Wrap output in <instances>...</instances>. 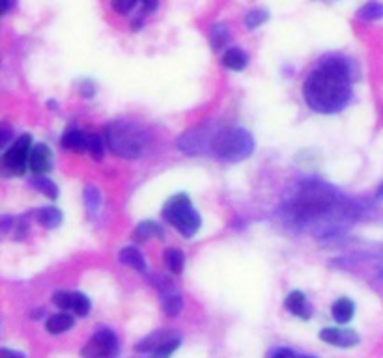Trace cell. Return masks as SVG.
<instances>
[{
    "instance_id": "37",
    "label": "cell",
    "mask_w": 383,
    "mask_h": 358,
    "mask_svg": "<svg viewBox=\"0 0 383 358\" xmlns=\"http://www.w3.org/2000/svg\"><path fill=\"white\" fill-rule=\"evenodd\" d=\"M380 278H382V282H383V268H382V273H380Z\"/></svg>"
},
{
    "instance_id": "7",
    "label": "cell",
    "mask_w": 383,
    "mask_h": 358,
    "mask_svg": "<svg viewBox=\"0 0 383 358\" xmlns=\"http://www.w3.org/2000/svg\"><path fill=\"white\" fill-rule=\"evenodd\" d=\"M30 151H32V136L30 134H23L17 140L13 142L12 147L4 151V165L8 170H12L17 176H23L28 168V159H30Z\"/></svg>"
},
{
    "instance_id": "1",
    "label": "cell",
    "mask_w": 383,
    "mask_h": 358,
    "mask_svg": "<svg viewBox=\"0 0 383 358\" xmlns=\"http://www.w3.org/2000/svg\"><path fill=\"white\" fill-rule=\"evenodd\" d=\"M358 70L350 58L325 56L303 84L307 105L320 114H335L351 99V83Z\"/></svg>"
},
{
    "instance_id": "13",
    "label": "cell",
    "mask_w": 383,
    "mask_h": 358,
    "mask_svg": "<svg viewBox=\"0 0 383 358\" xmlns=\"http://www.w3.org/2000/svg\"><path fill=\"white\" fill-rule=\"evenodd\" d=\"M73 323H75L73 315H70V313L65 312H60V313H54V315H51V317L47 319L45 328L47 333L62 334V333H68V330L73 326Z\"/></svg>"
},
{
    "instance_id": "22",
    "label": "cell",
    "mask_w": 383,
    "mask_h": 358,
    "mask_svg": "<svg viewBox=\"0 0 383 358\" xmlns=\"http://www.w3.org/2000/svg\"><path fill=\"white\" fill-rule=\"evenodd\" d=\"M163 235V230L159 228V224L156 222H141L138 226H136L135 233H133V237H135L138 243H143V241H146V239H152V237H161Z\"/></svg>"
},
{
    "instance_id": "24",
    "label": "cell",
    "mask_w": 383,
    "mask_h": 358,
    "mask_svg": "<svg viewBox=\"0 0 383 358\" xmlns=\"http://www.w3.org/2000/svg\"><path fill=\"white\" fill-rule=\"evenodd\" d=\"M30 185L36 189V191H39L41 194H45V196H49L51 200H56L59 198V187L52 183L51 179L47 178H34L32 181H30Z\"/></svg>"
},
{
    "instance_id": "20",
    "label": "cell",
    "mask_w": 383,
    "mask_h": 358,
    "mask_svg": "<svg viewBox=\"0 0 383 358\" xmlns=\"http://www.w3.org/2000/svg\"><path fill=\"white\" fill-rule=\"evenodd\" d=\"M85 204H86V211H88V217L96 218V215L99 213V207H101V192L98 191V187H86L85 189Z\"/></svg>"
},
{
    "instance_id": "32",
    "label": "cell",
    "mask_w": 383,
    "mask_h": 358,
    "mask_svg": "<svg viewBox=\"0 0 383 358\" xmlns=\"http://www.w3.org/2000/svg\"><path fill=\"white\" fill-rule=\"evenodd\" d=\"M271 358H301V357L296 355L292 349H277V351L271 355Z\"/></svg>"
},
{
    "instance_id": "2",
    "label": "cell",
    "mask_w": 383,
    "mask_h": 358,
    "mask_svg": "<svg viewBox=\"0 0 383 358\" xmlns=\"http://www.w3.org/2000/svg\"><path fill=\"white\" fill-rule=\"evenodd\" d=\"M338 196L331 187L322 181H307L299 187L290 204V213L298 222H309L329 215L337 209Z\"/></svg>"
},
{
    "instance_id": "35",
    "label": "cell",
    "mask_w": 383,
    "mask_h": 358,
    "mask_svg": "<svg viewBox=\"0 0 383 358\" xmlns=\"http://www.w3.org/2000/svg\"><path fill=\"white\" fill-rule=\"evenodd\" d=\"M13 0H2V13L6 15L8 12H10V8H12Z\"/></svg>"
},
{
    "instance_id": "10",
    "label": "cell",
    "mask_w": 383,
    "mask_h": 358,
    "mask_svg": "<svg viewBox=\"0 0 383 358\" xmlns=\"http://www.w3.org/2000/svg\"><path fill=\"white\" fill-rule=\"evenodd\" d=\"M28 167L34 173H47L52 167V151L49 149V146L45 144H36L32 146V151H30V159H28Z\"/></svg>"
},
{
    "instance_id": "29",
    "label": "cell",
    "mask_w": 383,
    "mask_h": 358,
    "mask_svg": "<svg viewBox=\"0 0 383 358\" xmlns=\"http://www.w3.org/2000/svg\"><path fill=\"white\" fill-rule=\"evenodd\" d=\"M178 347H180V339L178 338L167 339V341H165V344L154 352V357L152 358H170V355H172Z\"/></svg>"
},
{
    "instance_id": "6",
    "label": "cell",
    "mask_w": 383,
    "mask_h": 358,
    "mask_svg": "<svg viewBox=\"0 0 383 358\" xmlns=\"http://www.w3.org/2000/svg\"><path fill=\"white\" fill-rule=\"evenodd\" d=\"M118 355V338L116 334L109 328H101L94 334L88 344L83 347L81 357L83 358H116Z\"/></svg>"
},
{
    "instance_id": "28",
    "label": "cell",
    "mask_w": 383,
    "mask_h": 358,
    "mask_svg": "<svg viewBox=\"0 0 383 358\" xmlns=\"http://www.w3.org/2000/svg\"><path fill=\"white\" fill-rule=\"evenodd\" d=\"M88 154L94 157L96 160H99L103 157L105 154V146H103V140H101V136L96 133H90L88 134V149H86Z\"/></svg>"
},
{
    "instance_id": "3",
    "label": "cell",
    "mask_w": 383,
    "mask_h": 358,
    "mask_svg": "<svg viewBox=\"0 0 383 358\" xmlns=\"http://www.w3.org/2000/svg\"><path fill=\"white\" fill-rule=\"evenodd\" d=\"M107 142L112 154L122 159H138L146 151V133L135 123L116 120L107 127Z\"/></svg>"
},
{
    "instance_id": "12",
    "label": "cell",
    "mask_w": 383,
    "mask_h": 358,
    "mask_svg": "<svg viewBox=\"0 0 383 358\" xmlns=\"http://www.w3.org/2000/svg\"><path fill=\"white\" fill-rule=\"evenodd\" d=\"M60 144L65 147V149H70V151H86L88 149V133H83V131H79V129H70V131H65L64 136H62V140Z\"/></svg>"
},
{
    "instance_id": "15",
    "label": "cell",
    "mask_w": 383,
    "mask_h": 358,
    "mask_svg": "<svg viewBox=\"0 0 383 358\" xmlns=\"http://www.w3.org/2000/svg\"><path fill=\"white\" fill-rule=\"evenodd\" d=\"M247 54L241 51V49H236V47L228 49V51L222 54V65L232 71H243L247 67Z\"/></svg>"
},
{
    "instance_id": "16",
    "label": "cell",
    "mask_w": 383,
    "mask_h": 358,
    "mask_svg": "<svg viewBox=\"0 0 383 358\" xmlns=\"http://www.w3.org/2000/svg\"><path fill=\"white\" fill-rule=\"evenodd\" d=\"M36 220H38L43 228L52 230V228H56V226H60V222H62V213H60V209H56V207H41V209L36 211Z\"/></svg>"
},
{
    "instance_id": "34",
    "label": "cell",
    "mask_w": 383,
    "mask_h": 358,
    "mask_svg": "<svg viewBox=\"0 0 383 358\" xmlns=\"http://www.w3.org/2000/svg\"><path fill=\"white\" fill-rule=\"evenodd\" d=\"M0 358H26L21 351H13V349H2Z\"/></svg>"
},
{
    "instance_id": "23",
    "label": "cell",
    "mask_w": 383,
    "mask_h": 358,
    "mask_svg": "<svg viewBox=\"0 0 383 358\" xmlns=\"http://www.w3.org/2000/svg\"><path fill=\"white\" fill-rule=\"evenodd\" d=\"M165 263H167V267L174 275H180L183 271V265H185V256H183V252H180V250L169 249L165 252Z\"/></svg>"
},
{
    "instance_id": "8",
    "label": "cell",
    "mask_w": 383,
    "mask_h": 358,
    "mask_svg": "<svg viewBox=\"0 0 383 358\" xmlns=\"http://www.w3.org/2000/svg\"><path fill=\"white\" fill-rule=\"evenodd\" d=\"M209 129L208 127H196L193 131L185 133L178 140V147L182 149L183 154L187 155H198L204 154L206 149L214 146L215 138H209Z\"/></svg>"
},
{
    "instance_id": "4",
    "label": "cell",
    "mask_w": 383,
    "mask_h": 358,
    "mask_svg": "<svg viewBox=\"0 0 383 358\" xmlns=\"http://www.w3.org/2000/svg\"><path fill=\"white\" fill-rule=\"evenodd\" d=\"M215 157L222 162H240L254 151L253 134L247 129L230 127L217 133L211 146Z\"/></svg>"
},
{
    "instance_id": "18",
    "label": "cell",
    "mask_w": 383,
    "mask_h": 358,
    "mask_svg": "<svg viewBox=\"0 0 383 358\" xmlns=\"http://www.w3.org/2000/svg\"><path fill=\"white\" fill-rule=\"evenodd\" d=\"M353 312H355V306H353V302H351L350 299H346V297L338 299L331 308L333 317H335V321H338V323H348V321L353 317Z\"/></svg>"
},
{
    "instance_id": "36",
    "label": "cell",
    "mask_w": 383,
    "mask_h": 358,
    "mask_svg": "<svg viewBox=\"0 0 383 358\" xmlns=\"http://www.w3.org/2000/svg\"><path fill=\"white\" fill-rule=\"evenodd\" d=\"M377 198H382V200H383V183H382V187L377 189Z\"/></svg>"
},
{
    "instance_id": "11",
    "label": "cell",
    "mask_w": 383,
    "mask_h": 358,
    "mask_svg": "<svg viewBox=\"0 0 383 358\" xmlns=\"http://www.w3.org/2000/svg\"><path fill=\"white\" fill-rule=\"evenodd\" d=\"M284 304L288 308V312L293 313V315L303 317V319L311 317V306H309L307 295L303 291H292V293L286 297Z\"/></svg>"
},
{
    "instance_id": "31",
    "label": "cell",
    "mask_w": 383,
    "mask_h": 358,
    "mask_svg": "<svg viewBox=\"0 0 383 358\" xmlns=\"http://www.w3.org/2000/svg\"><path fill=\"white\" fill-rule=\"evenodd\" d=\"M52 302L60 308V310H72V293L70 291H56L52 295Z\"/></svg>"
},
{
    "instance_id": "21",
    "label": "cell",
    "mask_w": 383,
    "mask_h": 358,
    "mask_svg": "<svg viewBox=\"0 0 383 358\" xmlns=\"http://www.w3.org/2000/svg\"><path fill=\"white\" fill-rule=\"evenodd\" d=\"M358 17L361 21H380L383 19V4L377 0L366 2L358 12Z\"/></svg>"
},
{
    "instance_id": "33",
    "label": "cell",
    "mask_w": 383,
    "mask_h": 358,
    "mask_svg": "<svg viewBox=\"0 0 383 358\" xmlns=\"http://www.w3.org/2000/svg\"><path fill=\"white\" fill-rule=\"evenodd\" d=\"M157 4H159V0H141V6H143L144 13L156 12Z\"/></svg>"
},
{
    "instance_id": "26",
    "label": "cell",
    "mask_w": 383,
    "mask_h": 358,
    "mask_svg": "<svg viewBox=\"0 0 383 358\" xmlns=\"http://www.w3.org/2000/svg\"><path fill=\"white\" fill-rule=\"evenodd\" d=\"M72 312H75L81 317H85L86 313L90 312V301L86 299V295L79 293H72Z\"/></svg>"
},
{
    "instance_id": "25",
    "label": "cell",
    "mask_w": 383,
    "mask_h": 358,
    "mask_svg": "<svg viewBox=\"0 0 383 358\" xmlns=\"http://www.w3.org/2000/svg\"><path fill=\"white\" fill-rule=\"evenodd\" d=\"M209 38H211L215 49H222L230 41V34H228V28L225 25H215L209 32Z\"/></svg>"
},
{
    "instance_id": "30",
    "label": "cell",
    "mask_w": 383,
    "mask_h": 358,
    "mask_svg": "<svg viewBox=\"0 0 383 358\" xmlns=\"http://www.w3.org/2000/svg\"><path fill=\"white\" fill-rule=\"evenodd\" d=\"M111 4L114 12L120 15H127L141 4V0H111Z\"/></svg>"
},
{
    "instance_id": "17",
    "label": "cell",
    "mask_w": 383,
    "mask_h": 358,
    "mask_svg": "<svg viewBox=\"0 0 383 358\" xmlns=\"http://www.w3.org/2000/svg\"><path fill=\"white\" fill-rule=\"evenodd\" d=\"M167 339H170L169 334L165 333V330H157V333L149 334L148 338H144L135 349L138 352H156Z\"/></svg>"
},
{
    "instance_id": "27",
    "label": "cell",
    "mask_w": 383,
    "mask_h": 358,
    "mask_svg": "<svg viewBox=\"0 0 383 358\" xmlns=\"http://www.w3.org/2000/svg\"><path fill=\"white\" fill-rule=\"evenodd\" d=\"M267 19H269V13H267L266 10H251V12L245 15V25H247V28L254 30V28L264 25Z\"/></svg>"
},
{
    "instance_id": "38",
    "label": "cell",
    "mask_w": 383,
    "mask_h": 358,
    "mask_svg": "<svg viewBox=\"0 0 383 358\" xmlns=\"http://www.w3.org/2000/svg\"><path fill=\"white\" fill-rule=\"evenodd\" d=\"M301 358H318V357H301Z\"/></svg>"
},
{
    "instance_id": "9",
    "label": "cell",
    "mask_w": 383,
    "mask_h": 358,
    "mask_svg": "<svg viewBox=\"0 0 383 358\" xmlns=\"http://www.w3.org/2000/svg\"><path fill=\"white\" fill-rule=\"evenodd\" d=\"M320 339L335 347H355L359 344V334L351 328H335V326H327L320 333Z\"/></svg>"
},
{
    "instance_id": "5",
    "label": "cell",
    "mask_w": 383,
    "mask_h": 358,
    "mask_svg": "<svg viewBox=\"0 0 383 358\" xmlns=\"http://www.w3.org/2000/svg\"><path fill=\"white\" fill-rule=\"evenodd\" d=\"M163 217L169 224H172L176 230L183 237H195V233L200 230L202 218L198 215L187 194H176L163 207Z\"/></svg>"
},
{
    "instance_id": "19",
    "label": "cell",
    "mask_w": 383,
    "mask_h": 358,
    "mask_svg": "<svg viewBox=\"0 0 383 358\" xmlns=\"http://www.w3.org/2000/svg\"><path fill=\"white\" fill-rule=\"evenodd\" d=\"M182 308H183L182 295L174 293L172 288L167 289V291L163 293V310H165L167 315L174 317V315H178V313L182 312Z\"/></svg>"
},
{
    "instance_id": "14",
    "label": "cell",
    "mask_w": 383,
    "mask_h": 358,
    "mask_svg": "<svg viewBox=\"0 0 383 358\" xmlns=\"http://www.w3.org/2000/svg\"><path fill=\"white\" fill-rule=\"evenodd\" d=\"M120 262L127 265V267L135 268L138 273H146V262H144L143 254L135 249V246H125V249L120 250Z\"/></svg>"
}]
</instances>
